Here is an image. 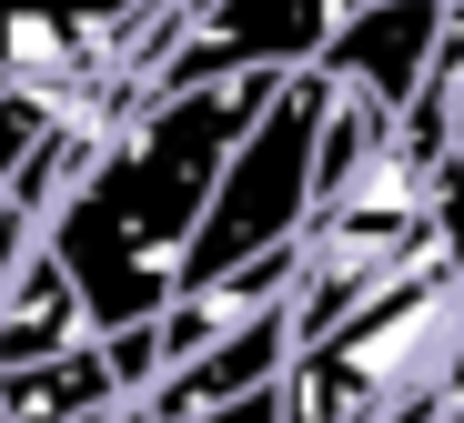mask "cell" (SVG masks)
I'll list each match as a JSON object with an SVG mask.
<instances>
[{
    "instance_id": "6",
    "label": "cell",
    "mask_w": 464,
    "mask_h": 423,
    "mask_svg": "<svg viewBox=\"0 0 464 423\" xmlns=\"http://www.w3.org/2000/svg\"><path fill=\"white\" fill-rule=\"evenodd\" d=\"M182 423H283V393H273V383H253V393L202 403V413H182Z\"/></svg>"
},
{
    "instance_id": "8",
    "label": "cell",
    "mask_w": 464,
    "mask_h": 423,
    "mask_svg": "<svg viewBox=\"0 0 464 423\" xmlns=\"http://www.w3.org/2000/svg\"><path fill=\"white\" fill-rule=\"evenodd\" d=\"M454 21H464V0H454Z\"/></svg>"
},
{
    "instance_id": "1",
    "label": "cell",
    "mask_w": 464,
    "mask_h": 423,
    "mask_svg": "<svg viewBox=\"0 0 464 423\" xmlns=\"http://www.w3.org/2000/svg\"><path fill=\"white\" fill-rule=\"evenodd\" d=\"M283 71H243V81H141V101L82 151V172L61 182V202L41 212V242L61 252L71 293H82L92 332L111 322H151L162 293L182 283V252L202 232L212 172L243 141V121L273 101Z\"/></svg>"
},
{
    "instance_id": "5",
    "label": "cell",
    "mask_w": 464,
    "mask_h": 423,
    "mask_svg": "<svg viewBox=\"0 0 464 423\" xmlns=\"http://www.w3.org/2000/svg\"><path fill=\"white\" fill-rule=\"evenodd\" d=\"M41 131H51V101H41V91H11V81H0V182H11L21 161L41 151Z\"/></svg>"
},
{
    "instance_id": "4",
    "label": "cell",
    "mask_w": 464,
    "mask_h": 423,
    "mask_svg": "<svg viewBox=\"0 0 464 423\" xmlns=\"http://www.w3.org/2000/svg\"><path fill=\"white\" fill-rule=\"evenodd\" d=\"M82 332H92V312H82V293H71L61 252H51V242H31L21 263H11V283H0V363L61 353V343H82Z\"/></svg>"
},
{
    "instance_id": "2",
    "label": "cell",
    "mask_w": 464,
    "mask_h": 423,
    "mask_svg": "<svg viewBox=\"0 0 464 423\" xmlns=\"http://www.w3.org/2000/svg\"><path fill=\"white\" fill-rule=\"evenodd\" d=\"M363 0H172V51L151 81H243V71H303Z\"/></svg>"
},
{
    "instance_id": "7",
    "label": "cell",
    "mask_w": 464,
    "mask_h": 423,
    "mask_svg": "<svg viewBox=\"0 0 464 423\" xmlns=\"http://www.w3.org/2000/svg\"><path fill=\"white\" fill-rule=\"evenodd\" d=\"M434 423H464V403H444V413H434Z\"/></svg>"
},
{
    "instance_id": "3",
    "label": "cell",
    "mask_w": 464,
    "mask_h": 423,
    "mask_svg": "<svg viewBox=\"0 0 464 423\" xmlns=\"http://www.w3.org/2000/svg\"><path fill=\"white\" fill-rule=\"evenodd\" d=\"M444 21H454V0H363V11H353L314 61H303V71H324L334 91H353V101H373L383 121H394V111L424 91Z\"/></svg>"
}]
</instances>
